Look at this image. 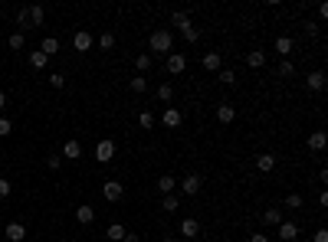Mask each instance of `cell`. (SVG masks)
Masks as SVG:
<instances>
[{"label": "cell", "mask_w": 328, "mask_h": 242, "mask_svg": "<svg viewBox=\"0 0 328 242\" xmlns=\"http://www.w3.org/2000/svg\"><path fill=\"white\" fill-rule=\"evenodd\" d=\"M49 85H53V88H63L66 85V76H63V72H53V76H49Z\"/></svg>", "instance_id": "obj_38"}, {"label": "cell", "mask_w": 328, "mask_h": 242, "mask_svg": "<svg viewBox=\"0 0 328 242\" xmlns=\"http://www.w3.org/2000/svg\"><path fill=\"white\" fill-rule=\"evenodd\" d=\"M3 236H7L10 242H23V239H26V226H23V223H7Z\"/></svg>", "instance_id": "obj_8"}, {"label": "cell", "mask_w": 328, "mask_h": 242, "mask_svg": "<svg viewBox=\"0 0 328 242\" xmlns=\"http://www.w3.org/2000/svg\"><path fill=\"white\" fill-rule=\"evenodd\" d=\"M250 242H269V236H263V233H253V236H250Z\"/></svg>", "instance_id": "obj_44"}, {"label": "cell", "mask_w": 328, "mask_h": 242, "mask_svg": "<svg viewBox=\"0 0 328 242\" xmlns=\"http://www.w3.org/2000/svg\"><path fill=\"white\" fill-rule=\"evenodd\" d=\"M161 121H164V128H180V121H184V115H180V111H177V108L171 105V108H164V118H161Z\"/></svg>", "instance_id": "obj_10"}, {"label": "cell", "mask_w": 328, "mask_h": 242, "mask_svg": "<svg viewBox=\"0 0 328 242\" xmlns=\"http://www.w3.org/2000/svg\"><path fill=\"white\" fill-rule=\"evenodd\" d=\"M161 242H174V236H164V239H161Z\"/></svg>", "instance_id": "obj_47"}, {"label": "cell", "mask_w": 328, "mask_h": 242, "mask_svg": "<svg viewBox=\"0 0 328 242\" xmlns=\"http://www.w3.org/2000/svg\"><path fill=\"white\" fill-rule=\"evenodd\" d=\"M302 206H305V200H302L299 193H289V196H286V210H302Z\"/></svg>", "instance_id": "obj_32"}, {"label": "cell", "mask_w": 328, "mask_h": 242, "mask_svg": "<svg viewBox=\"0 0 328 242\" xmlns=\"http://www.w3.org/2000/svg\"><path fill=\"white\" fill-rule=\"evenodd\" d=\"M125 233H128V229L122 226V223H112V226H109V233H105V236H109L112 242H122V239H125Z\"/></svg>", "instance_id": "obj_24"}, {"label": "cell", "mask_w": 328, "mask_h": 242, "mask_svg": "<svg viewBox=\"0 0 328 242\" xmlns=\"http://www.w3.org/2000/svg\"><path fill=\"white\" fill-rule=\"evenodd\" d=\"M305 85H309V92H322L325 88V72H309V79H305Z\"/></svg>", "instance_id": "obj_12"}, {"label": "cell", "mask_w": 328, "mask_h": 242, "mask_svg": "<svg viewBox=\"0 0 328 242\" xmlns=\"http://www.w3.org/2000/svg\"><path fill=\"white\" fill-rule=\"evenodd\" d=\"M151 59H155L151 53H138V56H135V66H138V72H148V69H151Z\"/></svg>", "instance_id": "obj_27"}, {"label": "cell", "mask_w": 328, "mask_h": 242, "mask_svg": "<svg viewBox=\"0 0 328 242\" xmlns=\"http://www.w3.org/2000/svg\"><path fill=\"white\" fill-rule=\"evenodd\" d=\"M30 10V26H43V20H46V10L43 7H26Z\"/></svg>", "instance_id": "obj_25"}, {"label": "cell", "mask_w": 328, "mask_h": 242, "mask_svg": "<svg viewBox=\"0 0 328 242\" xmlns=\"http://www.w3.org/2000/svg\"><path fill=\"white\" fill-rule=\"evenodd\" d=\"M263 223H266V226H279V223H282V210H279V206L263 210Z\"/></svg>", "instance_id": "obj_15"}, {"label": "cell", "mask_w": 328, "mask_h": 242, "mask_svg": "<svg viewBox=\"0 0 328 242\" xmlns=\"http://www.w3.org/2000/svg\"><path fill=\"white\" fill-rule=\"evenodd\" d=\"M16 26H23V30H30V10H20V13H16Z\"/></svg>", "instance_id": "obj_34"}, {"label": "cell", "mask_w": 328, "mask_h": 242, "mask_svg": "<svg viewBox=\"0 0 328 242\" xmlns=\"http://www.w3.org/2000/svg\"><path fill=\"white\" fill-rule=\"evenodd\" d=\"M276 53H279L282 59H289V53H292V36H279V39H276Z\"/></svg>", "instance_id": "obj_21"}, {"label": "cell", "mask_w": 328, "mask_h": 242, "mask_svg": "<svg viewBox=\"0 0 328 242\" xmlns=\"http://www.w3.org/2000/svg\"><path fill=\"white\" fill-rule=\"evenodd\" d=\"M279 239L282 242L299 239V226H296V223H289V219H282V223H279Z\"/></svg>", "instance_id": "obj_9"}, {"label": "cell", "mask_w": 328, "mask_h": 242, "mask_svg": "<svg viewBox=\"0 0 328 242\" xmlns=\"http://www.w3.org/2000/svg\"><path fill=\"white\" fill-rule=\"evenodd\" d=\"M122 242H138V236H135V233H125V239H122Z\"/></svg>", "instance_id": "obj_45"}, {"label": "cell", "mask_w": 328, "mask_h": 242, "mask_svg": "<svg viewBox=\"0 0 328 242\" xmlns=\"http://www.w3.org/2000/svg\"><path fill=\"white\" fill-rule=\"evenodd\" d=\"M46 167H49V170H59V167H63V154H53V157H46Z\"/></svg>", "instance_id": "obj_39"}, {"label": "cell", "mask_w": 328, "mask_h": 242, "mask_svg": "<svg viewBox=\"0 0 328 242\" xmlns=\"http://www.w3.org/2000/svg\"><path fill=\"white\" fill-rule=\"evenodd\" d=\"M92 43H95V39H92V33H89V30H79L76 36H72V46H76V53H89V49H92Z\"/></svg>", "instance_id": "obj_5"}, {"label": "cell", "mask_w": 328, "mask_h": 242, "mask_svg": "<svg viewBox=\"0 0 328 242\" xmlns=\"http://www.w3.org/2000/svg\"><path fill=\"white\" fill-rule=\"evenodd\" d=\"M246 66H250V69H263V66H266V53H263V49L246 53Z\"/></svg>", "instance_id": "obj_16"}, {"label": "cell", "mask_w": 328, "mask_h": 242, "mask_svg": "<svg viewBox=\"0 0 328 242\" xmlns=\"http://www.w3.org/2000/svg\"><path fill=\"white\" fill-rule=\"evenodd\" d=\"M10 190H13V187H10V180H0V200H7Z\"/></svg>", "instance_id": "obj_42"}, {"label": "cell", "mask_w": 328, "mask_h": 242, "mask_svg": "<svg viewBox=\"0 0 328 242\" xmlns=\"http://www.w3.org/2000/svg\"><path fill=\"white\" fill-rule=\"evenodd\" d=\"M184 39H187V43H197V39H200V30H197V26H187V30H184Z\"/></svg>", "instance_id": "obj_40"}, {"label": "cell", "mask_w": 328, "mask_h": 242, "mask_svg": "<svg viewBox=\"0 0 328 242\" xmlns=\"http://www.w3.org/2000/svg\"><path fill=\"white\" fill-rule=\"evenodd\" d=\"M63 157H69V161L82 157V144H79V141H66V144H63Z\"/></svg>", "instance_id": "obj_19"}, {"label": "cell", "mask_w": 328, "mask_h": 242, "mask_svg": "<svg viewBox=\"0 0 328 242\" xmlns=\"http://www.w3.org/2000/svg\"><path fill=\"white\" fill-rule=\"evenodd\" d=\"M46 63H49V59L39 53V49H36V53H30V66H33V69H46Z\"/></svg>", "instance_id": "obj_31"}, {"label": "cell", "mask_w": 328, "mask_h": 242, "mask_svg": "<svg viewBox=\"0 0 328 242\" xmlns=\"http://www.w3.org/2000/svg\"><path fill=\"white\" fill-rule=\"evenodd\" d=\"M217 82H223V85H236V72L233 69H220L217 72Z\"/></svg>", "instance_id": "obj_29"}, {"label": "cell", "mask_w": 328, "mask_h": 242, "mask_svg": "<svg viewBox=\"0 0 328 242\" xmlns=\"http://www.w3.org/2000/svg\"><path fill=\"white\" fill-rule=\"evenodd\" d=\"M56 49H59V39H56V36H46V39H43V46H39V53H43V56L49 59V56H53Z\"/></svg>", "instance_id": "obj_23"}, {"label": "cell", "mask_w": 328, "mask_h": 242, "mask_svg": "<svg viewBox=\"0 0 328 242\" xmlns=\"http://www.w3.org/2000/svg\"><path fill=\"white\" fill-rule=\"evenodd\" d=\"M158 98H161V102H171V98H174V85H171V82L158 85Z\"/></svg>", "instance_id": "obj_30"}, {"label": "cell", "mask_w": 328, "mask_h": 242, "mask_svg": "<svg viewBox=\"0 0 328 242\" xmlns=\"http://www.w3.org/2000/svg\"><path fill=\"white\" fill-rule=\"evenodd\" d=\"M174 49V33L171 30H155L151 33V56L161 53V56H171Z\"/></svg>", "instance_id": "obj_1"}, {"label": "cell", "mask_w": 328, "mask_h": 242, "mask_svg": "<svg viewBox=\"0 0 328 242\" xmlns=\"http://www.w3.org/2000/svg\"><path fill=\"white\" fill-rule=\"evenodd\" d=\"M76 219H79V223H82V226H89V223H92V219H95V210H92V206H89V203H82V206H79V210H76Z\"/></svg>", "instance_id": "obj_18"}, {"label": "cell", "mask_w": 328, "mask_h": 242, "mask_svg": "<svg viewBox=\"0 0 328 242\" xmlns=\"http://www.w3.org/2000/svg\"><path fill=\"white\" fill-rule=\"evenodd\" d=\"M99 46L102 49H112V46H115V33H102V36H99Z\"/></svg>", "instance_id": "obj_35"}, {"label": "cell", "mask_w": 328, "mask_h": 242, "mask_svg": "<svg viewBox=\"0 0 328 242\" xmlns=\"http://www.w3.org/2000/svg\"><path fill=\"white\" fill-rule=\"evenodd\" d=\"M273 167H276V157L273 154H256V170L259 173H273Z\"/></svg>", "instance_id": "obj_13"}, {"label": "cell", "mask_w": 328, "mask_h": 242, "mask_svg": "<svg viewBox=\"0 0 328 242\" xmlns=\"http://www.w3.org/2000/svg\"><path fill=\"white\" fill-rule=\"evenodd\" d=\"M3 108H7V95L0 92V111H3Z\"/></svg>", "instance_id": "obj_46"}, {"label": "cell", "mask_w": 328, "mask_h": 242, "mask_svg": "<svg viewBox=\"0 0 328 242\" xmlns=\"http://www.w3.org/2000/svg\"><path fill=\"white\" fill-rule=\"evenodd\" d=\"M325 144H328L325 131H312V134H309V151H315V154H322V151H325Z\"/></svg>", "instance_id": "obj_11"}, {"label": "cell", "mask_w": 328, "mask_h": 242, "mask_svg": "<svg viewBox=\"0 0 328 242\" xmlns=\"http://www.w3.org/2000/svg\"><path fill=\"white\" fill-rule=\"evenodd\" d=\"M95 157H99V164H109L112 157H115V141L102 138L99 144H95Z\"/></svg>", "instance_id": "obj_3"}, {"label": "cell", "mask_w": 328, "mask_h": 242, "mask_svg": "<svg viewBox=\"0 0 328 242\" xmlns=\"http://www.w3.org/2000/svg\"><path fill=\"white\" fill-rule=\"evenodd\" d=\"M220 63H223L220 53H207V56H203V69H207V72H220Z\"/></svg>", "instance_id": "obj_22"}, {"label": "cell", "mask_w": 328, "mask_h": 242, "mask_svg": "<svg viewBox=\"0 0 328 242\" xmlns=\"http://www.w3.org/2000/svg\"><path fill=\"white\" fill-rule=\"evenodd\" d=\"M171 20H174V26H177L180 33H184V30L190 26V13H187V10H174V16H171Z\"/></svg>", "instance_id": "obj_20"}, {"label": "cell", "mask_w": 328, "mask_h": 242, "mask_svg": "<svg viewBox=\"0 0 328 242\" xmlns=\"http://www.w3.org/2000/svg\"><path fill=\"white\" fill-rule=\"evenodd\" d=\"M128 88H132V92H135V95H141V92H148V79H145V76H135V79H132V82H128Z\"/></svg>", "instance_id": "obj_26"}, {"label": "cell", "mask_w": 328, "mask_h": 242, "mask_svg": "<svg viewBox=\"0 0 328 242\" xmlns=\"http://www.w3.org/2000/svg\"><path fill=\"white\" fill-rule=\"evenodd\" d=\"M217 118H220V121H223V125H230V121H233V118H236V108H233V105H230V102H223V105H220V108H217Z\"/></svg>", "instance_id": "obj_17"}, {"label": "cell", "mask_w": 328, "mask_h": 242, "mask_svg": "<svg viewBox=\"0 0 328 242\" xmlns=\"http://www.w3.org/2000/svg\"><path fill=\"white\" fill-rule=\"evenodd\" d=\"M161 210H164V213H177V196H174V193L161 196Z\"/></svg>", "instance_id": "obj_28"}, {"label": "cell", "mask_w": 328, "mask_h": 242, "mask_svg": "<svg viewBox=\"0 0 328 242\" xmlns=\"http://www.w3.org/2000/svg\"><path fill=\"white\" fill-rule=\"evenodd\" d=\"M158 190H161L164 196H167V193H174V190H177V177H171V173L158 177Z\"/></svg>", "instance_id": "obj_14"}, {"label": "cell", "mask_w": 328, "mask_h": 242, "mask_svg": "<svg viewBox=\"0 0 328 242\" xmlns=\"http://www.w3.org/2000/svg\"><path fill=\"white\" fill-rule=\"evenodd\" d=\"M10 131H13V125H10V118H0V138H7Z\"/></svg>", "instance_id": "obj_41"}, {"label": "cell", "mask_w": 328, "mask_h": 242, "mask_svg": "<svg viewBox=\"0 0 328 242\" xmlns=\"http://www.w3.org/2000/svg\"><path fill=\"white\" fill-rule=\"evenodd\" d=\"M102 193H105V200H109V203H118V200L125 196V183H118V180H109V183L102 187Z\"/></svg>", "instance_id": "obj_4"}, {"label": "cell", "mask_w": 328, "mask_h": 242, "mask_svg": "<svg viewBox=\"0 0 328 242\" xmlns=\"http://www.w3.org/2000/svg\"><path fill=\"white\" fill-rule=\"evenodd\" d=\"M315 242H328V229H319V233H315Z\"/></svg>", "instance_id": "obj_43"}, {"label": "cell", "mask_w": 328, "mask_h": 242, "mask_svg": "<svg viewBox=\"0 0 328 242\" xmlns=\"http://www.w3.org/2000/svg\"><path fill=\"white\" fill-rule=\"evenodd\" d=\"M138 125L141 128H155V115H151V111H141V115H138Z\"/></svg>", "instance_id": "obj_37"}, {"label": "cell", "mask_w": 328, "mask_h": 242, "mask_svg": "<svg viewBox=\"0 0 328 242\" xmlns=\"http://www.w3.org/2000/svg\"><path fill=\"white\" fill-rule=\"evenodd\" d=\"M279 76H282V79H289V76H296V66H292V63H289V59H282V63H279Z\"/></svg>", "instance_id": "obj_33"}, {"label": "cell", "mask_w": 328, "mask_h": 242, "mask_svg": "<svg viewBox=\"0 0 328 242\" xmlns=\"http://www.w3.org/2000/svg\"><path fill=\"white\" fill-rule=\"evenodd\" d=\"M180 236H184V239H197V236H200V219L187 216L184 223H180Z\"/></svg>", "instance_id": "obj_7"}, {"label": "cell", "mask_w": 328, "mask_h": 242, "mask_svg": "<svg viewBox=\"0 0 328 242\" xmlns=\"http://www.w3.org/2000/svg\"><path fill=\"white\" fill-rule=\"evenodd\" d=\"M184 69H187V56H184V53H171V56H167V72H171V76H180Z\"/></svg>", "instance_id": "obj_6"}, {"label": "cell", "mask_w": 328, "mask_h": 242, "mask_svg": "<svg viewBox=\"0 0 328 242\" xmlns=\"http://www.w3.org/2000/svg\"><path fill=\"white\" fill-rule=\"evenodd\" d=\"M26 46V36L23 33H13V36H10V49H23Z\"/></svg>", "instance_id": "obj_36"}, {"label": "cell", "mask_w": 328, "mask_h": 242, "mask_svg": "<svg viewBox=\"0 0 328 242\" xmlns=\"http://www.w3.org/2000/svg\"><path fill=\"white\" fill-rule=\"evenodd\" d=\"M180 190H184L187 196H197L203 190V177H200V173H187V177L180 180Z\"/></svg>", "instance_id": "obj_2"}]
</instances>
